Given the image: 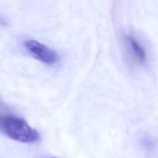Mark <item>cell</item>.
<instances>
[{"label":"cell","instance_id":"6da1fadb","mask_svg":"<svg viewBox=\"0 0 158 158\" xmlns=\"http://www.w3.org/2000/svg\"><path fill=\"white\" fill-rule=\"evenodd\" d=\"M0 130L9 138L23 143H34L40 139L36 129L22 117L14 115H0Z\"/></svg>","mask_w":158,"mask_h":158},{"label":"cell","instance_id":"7a4b0ae2","mask_svg":"<svg viewBox=\"0 0 158 158\" xmlns=\"http://www.w3.org/2000/svg\"><path fill=\"white\" fill-rule=\"evenodd\" d=\"M24 45L33 57L46 65H52L59 60V57L55 51L37 41L28 40Z\"/></svg>","mask_w":158,"mask_h":158},{"label":"cell","instance_id":"3957f363","mask_svg":"<svg viewBox=\"0 0 158 158\" xmlns=\"http://www.w3.org/2000/svg\"><path fill=\"white\" fill-rule=\"evenodd\" d=\"M127 51L130 58L136 64L143 65L146 60V53L142 44L133 36H124Z\"/></svg>","mask_w":158,"mask_h":158},{"label":"cell","instance_id":"277c9868","mask_svg":"<svg viewBox=\"0 0 158 158\" xmlns=\"http://www.w3.org/2000/svg\"><path fill=\"white\" fill-rule=\"evenodd\" d=\"M51 158H57V157H51Z\"/></svg>","mask_w":158,"mask_h":158}]
</instances>
